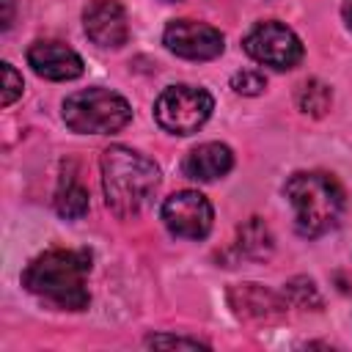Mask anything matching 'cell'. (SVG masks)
Listing matches in <instances>:
<instances>
[{
    "instance_id": "cell-1",
    "label": "cell",
    "mask_w": 352,
    "mask_h": 352,
    "mask_svg": "<svg viewBox=\"0 0 352 352\" xmlns=\"http://www.w3.org/2000/svg\"><path fill=\"white\" fill-rule=\"evenodd\" d=\"M88 272H91V253L88 250H44L36 256L25 272L22 286L36 294L38 300L63 308V311H82L91 302L88 294Z\"/></svg>"
},
{
    "instance_id": "cell-8",
    "label": "cell",
    "mask_w": 352,
    "mask_h": 352,
    "mask_svg": "<svg viewBox=\"0 0 352 352\" xmlns=\"http://www.w3.org/2000/svg\"><path fill=\"white\" fill-rule=\"evenodd\" d=\"M162 44L187 60H212L223 52V33L206 22H195V19H173L165 33H162Z\"/></svg>"
},
{
    "instance_id": "cell-11",
    "label": "cell",
    "mask_w": 352,
    "mask_h": 352,
    "mask_svg": "<svg viewBox=\"0 0 352 352\" xmlns=\"http://www.w3.org/2000/svg\"><path fill=\"white\" fill-rule=\"evenodd\" d=\"M228 302L234 308V314L239 319H256V322H272V319H280L286 314V302L258 286V283H239L228 292Z\"/></svg>"
},
{
    "instance_id": "cell-14",
    "label": "cell",
    "mask_w": 352,
    "mask_h": 352,
    "mask_svg": "<svg viewBox=\"0 0 352 352\" xmlns=\"http://www.w3.org/2000/svg\"><path fill=\"white\" fill-rule=\"evenodd\" d=\"M236 248H239V253L248 256V258H267V256L272 253V234H270V228L264 226V220H258V217L248 220V223L239 228Z\"/></svg>"
},
{
    "instance_id": "cell-6",
    "label": "cell",
    "mask_w": 352,
    "mask_h": 352,
    "mask_svg": "<svg viewBox=\"0 0 352 352\" xmlns=\"http://www.w3.org/2000/svg\"><path fill=\"white\" fill-rule=\"evenodd\" d=\"M245 52L264 63V66H272L278 72L283 69H292L300 63L302 58V41L297 38V33L280 22H258L248 30L245 41H242Z\"/></svg>"
},
{
    "instance_id": "cell-16",
    "label": "cell",
    "mask_w": 352,
    "mask_h": 352,
    "mask_svg": "<svg viewBox=\"0 0 352 352\" xmlns=\"http://www.w3.org/2000/svg\"><path fill=\"white\" fill-rule=\"evenodd\" d=\"M231 88L242 96H258L267 88V77L258 69H242L231 77Z\"/></svg>"
},
{
    "instance_id": "cell-9",
    "label": "cell",
    "mask_w": 352,
    "mask_h": 352,
    "mask_svg": "<svg viewBox=\"0 0 352 352\" xmlns=\"http://www.w3.org/2000/svg\"><path fill=\"white\" fill-rule=\"evenodd\" d=\"M85 36L102 50H118L129 38L126 11L116 0H91L82 11Z\"/></svg>"
},
{
    "instance_id": "cell-2",
    "label": "cell",
    "mask_w": 352,
    "mask_h": 352,
    "mask_svg": "<svg viewBox=\"0 0 352 352\" xmlns=\"http://www.w3.org/2000/svg\"><path fill=\"white\" fill-rule=\"evenodd\" d=\"M102 190L113 214L135 217L160 187V168L140 151L110 146L102 154Z\"/></svg>"
},
{
    "instance_id": "cell-21",
    "label": "cell",
    "mask_w": 352,
    "mask_h": 352,
    "mask_svg": "<svg viewBox=\"0 0 352 352\" xmlns=\"http://www.w3.org/2000/svg\"><path fill=\"white\" fill-rule=\"evenodd\" d=\"M341 14H344V22H346V28L352 30V0H344V6H341Z\"/></svg>"
},
{
    "instance_id": "cell-5",
    "label": "cell",
    "mask_w": 352,
    "mask_h": 352,
    "mask_svg": "<svg viewBox=\"0 0 352 352\" xmlns=\"http://www.w3.org/2000/svg\"><path fill=\"white\" fill-rule=\"evenodd\" d=\"M214 110V99L206 88L198 85H170L154 102L157 124L170 135L198 132Z\"/></svg>"
},
{
    "instance_id": "cell-7",
    "label": "cell",
    "mask_w": 352,
    "mask_h": 352,
    "mask_svg": "<svg viewBox=\"0 0 352 352\" xmlns=\"http://www.w3.org/2000/svg\"><path fill=\"white\" fill-rule=\"evenodd\" d=\"M212 204L198 190H179L162 204V223L179 239H204L212 231Z\"/></svg>"
},
{
    "instance_id": "cell-4",
    "label": "cell",
    "mask_w": 352,
    "mask_h": 352,
    "mask_svg": "<svg viewBox=\"0 0 352 352\" xmlns=\"http://www.w3.org/2000/svg\"><path fill=\"white\" fill-rule=\"evenodd\" d=\"M132 118L129 102L110 88H85L63 99V121L77 135H113Z\"/></svg>"
},
{
    "instance_id": "cell-12",
    "label": "cell",
    "mask_w": 352,
    "mask_h": 352,
    "mask_svg": "<svg viewBox=\"0 0 352 352\" xmlns=\"http://www.w3.org/2000/svg\"><path fill=\"white\" fill-rule=\"evenodd\" d=\"M231 168H234V154L226 143H201L182 162L184 176L192 182H214L226 176Z\"/></svg>"
},
{
    "instance_id": "cell-19",
    "label": "cell",
    "mask_w": 352,
    "mask_h": 352,
    "mask_svg": "<svg viewBox=\"0 0 352 352\" xmlns=\"http://www.w3.org/2000/svg\"><path fill=\"white\" fill-rule=\"evenodd\" d=\"M148 346H184V349H201L204 344L195 338H182V336H151L146 341Z\"/></svg>"
},
{
    "instance_id": "cell-10",
    "label": "cell",
    "mask_w": 352,
    "mask_h": 352,
    "mask_svg": "<svg viewBox=\"0 0 352 352\" xmlns=\"http://www.w3.org/2000/svg\"><path fill=\"white\" fill-rule=\"evenodd\" d=\"M28 66L44 80H77L82 74V58L60 41H33L28 47Z\"/></svg>"
},
{
    "instance_id": "cell-3",
    "label": "cell",
    "mask_w": 352,
    "mask_h": 352,
    "mask_svg": "<svg viewBox=\"0 0 352 352\" xmlns=\"http://www.w3.org/2000/svg\"><path fill=\"white\" fill-rule=\"evenodd\" d=\"M283 195L289 198V204L294 209V228L305 239H316V236L333 231L341 220L344 190L327 173L300 170L286 182Z\"/></svg>"
},
{
    "instance_id": "cell-13",
    "label": "cell",
    "mask_w": 352,
    "mask_h": 352,
    "mask_svg": "<svg viewBox=\"0 0 352 352\" xmlns=\"http://www.w3.org/2000/svg\"><path fill=\"white\" fill-rule=\"evenodd\" d=\"M55 209L66 220H80L88 212V190L77 176H63L55 190Z\"/></svg>"
},
{
    "instance_id": "cell-20",
    "label": "cell",
    "mask_w": 352,
    "mask_h": 352,
    "mask_svg": "<svg viewBox=\"0 0 352 352\" xmlns=\"http://www.w3.org/2000/svg\"><path fill=\"white\" fill-rule=\"evenodd\" d=\"M3 3V14H0V28L8 30L11 28V19H14V0H0Z\"/></svg>"
},
{
    "instance_id": "cell-17",
    "label": "cell",
    "mask_w": 352,
    "mask_h": 352,
    "mask_svg": "<svg viewBox=\"0 0 352 352\" xmlns=\"http://www.w3.org/2000/svg\"><path fill=\"white\" fill-rule=\"evenodd\" d=\"M286 294H289L292 302L300 305V308H308V300H311L314 305H322V300H319V294H316V286H314V280H308V278H294V280H289Z\"/></svg>"
},
{
    "instance_id": "cell-18",
    "label": "cell",
    "mask_w": 352,
    "mask_h": 352,
    "mask_svg": "<svg viewBox=\"0 0 352 352\" xmlns=\"http://www.w3.org/2000/svg\"><path fill=\"white\" fill-rule=\"evenodd\" d=\"M16 96H22V74L11 63H3V94H0V104L8 107V104H14Z\"/></svg>"
},
{
    "instance_id": "cell-15",
    "label": "cell",
    "mask_w": 352,
    "mask_h": 352,
    "mask_svg": "<svg viewBox=\"0 0 352 352\" xmlns=\"http://www.w3.org/2000/svg\"><path fill=\"white\" fill-rule=\"evenodd\" d=\"M330 102H333V91H330V85H324L322 80H308V82H302V88L297 91V107H300L305 116L322 118V116L330 110Z\"/></svg>"
}]
</instances>
